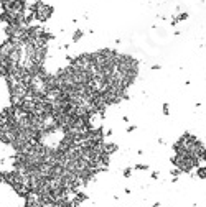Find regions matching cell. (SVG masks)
<instances>
[{"instance_id": "5bb4252c", "label": "cell", "mask_w": 206, "mask_h": 207, "mask_svg": "<svg viewBox=\"0 0 206 207\" xmlns=\"http://www.w3.org/2000/svg\"><path fill=\"white\" fill-rule=\"evenodd\" d=\"M5 2H8V0H0V3H5Z\"/></svg>"}, {"instance_id": "9c48e42d", "label": "cell", "mask_w": 206, "mask_h": 207, "mask_svg": "<svg viewBox=\"0 0 206 207\" xmlns=\"http://www.w3.org/2000/svg\"><path fill=\"white\" fill-rule=\"evenodd\" d=\"M135 169H137V171H147V169H148V166H147V164H144V163H139V164H135Z\"/></svg>"}, {"instance_id": "277c9868", "label": "cell", "mask_w": 206, "mask_h": 207, "mask_svg": "<svg viewBox=\"0 0 206 207\" xmlns=\"http://www.w3.org/2000/svg\"><path fill=\"white\" fill-rule=\"evenodd\" d=\"M117 150H119V146H117L115 143H104V153L109 154V156L112 153H115Z\"/></svg>"}, {"instance_id": "ba28073f", "label": "cell", "mask_w": 206, "mask_h": 207, "mask_svg": "<svg viewBox=\"0 0 206 207\" xmlns=\"http://www.w3.org/2000/svg\"><path fill=\"white\" fill-rule=\"evenodd\" d=\"M170 174H172L173 181H176V179H178V176H180V174H181V171H180V169H176V168H175V169H172V171H170Z\"/></svg>"}, {"instance_id": "7a4b0ae2", "label": "cell", "mask_w": 206, "mask_h": 207, "mask_svg": "<svg viewBox=\"0 0 206 207\" xmlns=\"http://www.w3.org/2000/svg\"><path fill=\"white\" fill-rule=\"evenodd\" d=\"M30 12H33V18L36 21H46L51 18V15H53V7L51 5H46V3H43V2H35L32 7H28Z\"/></svg>"}, {"instance_id": "6da1fadb", "label": "cell", "mask_w": 206, "mask_h": 207, "mask_svg": "<svg viewBox=\"0 0 206 207\" xmlns=\"http://www.w3.org/2000/svg\"><path fill=\"white\" fill-rule=\"evenodd\" d=\"M172 164L181 173H191L193 169L199 166V160L190 154H175L172 158Z\"/></svg>"}, {"instance_id": "5b68a950", "label": "cell", "mask_w": 206, "mask_h": 207, "mask_svg": "<svg viewBox=\"0 0 206 207\" xmlns=\"http://www.w3.org/2000/svg\"><path fill=\"white\" fill-rule=\"evenodd\" d=\"M0 182H3V184H8V186H10V182H12V171H10V173L2 171V173H0Z\"/></svg>"}, {"instance_id": "30bf717a", "label": "cell", "mask_w": 206, "mask_h": 207, "mask_svg": "<svg viewBox=\"0 0 206 207\" xmlns=\"http://www.w3.org/2000/svg\"><path fill=\"white\" fill-rule=\"evenodd\" d=\"M130 174H132V168H125L124 169V178H130Z\"/></svg>"}, {"instance_id": "7c38bea8", "label": "cell", "mask_w": 206, "mask_h": 207, "mask_svg": "<svg viewBox=\"0 0 206 207\" xmlns=\"http://www.w3.org/2000/svg\"><path fill=\"white\" fill-rule=\"evenodd\" d=\"M152 179H158V171H153L152 173Z\"/></svg>"}, {"instance_id": "4fadbf2b", "label": "cell", "mask_w": 206, "mask_h": 207, "mask_svg": "<svg viewBox=\"0 0 206 207\" xmlns=\"http://www.w3.org/2000/svg\"><path fill=\"white\" fill-rule=\"evenodd\" d=\"M134 130H135V127H134V125H130V127H127V132H134Z\"/></svg>"}, {"instance_id": "8fae6325", "label": "cell", "mask_w": 206, "mask_h": 207, "mask_svg": "<svg viewBox=\"0 0 206 207\" xmlns=\"http://www.w3.org/2000/svg\"><path fill=\"white\" fill-rule=\"evenodd\" d=\"M163 114H165V115L170 114V107H168V104H163Z\"/></svg>"}, {"instance_id": "52a82bcc", "label": "cell", "mask_w": 206, "mask_h": 207, "mask_svg": "<svg viewBox=\"0 0 206 207\" xmlns=\"http://www.w3.org/2000/svg\"><path fill=\"white\" fill-rule=\"evenodd\" d=\"M81 38H83V31H81V30H76V31H74V35H73V41L76 43V41H79Z\"/></svg>"}, {"instance_id": "8992f818", "label": "cell", "mask_w": 206, "mask_h": 207, "mask_svg": "<svg viewBox=\"0 0 206 207\" xmlns=\"http://www.w3.org/2000/svg\"><path fill=\"white\" fill-rule=\"evenodd\" d=\"M196 178H198V179H206V166H198L196 168Z\"/></svg>"}, {"instance_id": "3957f363", "label": "cell", "mask_w": 206, "mask_h": 207, "mask_svg": "<svg viewBox=\"0 0 206 207\" xmlns=\"http://www.w3.org/2000/svg\"><path fill=\"white\" fill-rule=\"evenodd\" d=\"M84 200H87V194H86V192H81V191H78V192L74 194V197L71 199V202H73V207H78L79 204H83Z\"/></svg>"}]
</instances>
